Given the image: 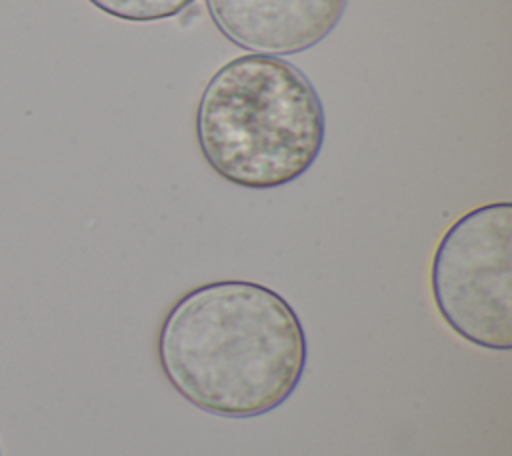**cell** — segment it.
<instances>
[{
	"mask_svg": "<svg viewBox=\"0 0 512 456\" xmlns=\"http://www.w3.org/2000/svg\"><path fill=\"white\" fill-rule=\"evenodd\" d=\"M348 0H206L218 32L250 54L294 56L318 46Z\"/></svg>",
	"mask_w": 512,
	"mask_h": 456,
	"instance_id": "277c9868",
	"label": "cell"
},
{
	"mask_svg": "<svg viewBox=\"0 0 512 456\" xmlns=\"http://www.w3.org/2000/svg\"><path fill=\"white\" fill-rule=\"evenodd\" d=\"M156 354L168 384L194 408L222 418H256L298 388L308 342L284 296L230 278L200 284L170 306Z\"/></svg>",
	"mask_w": 512,
	"mask_h": 456,
	"instance_id": "6da1fadb",
	"label": "cell"
},
{
	"mask_svg": "<svg viewBox=\"0 0 512 456\" xmlns=\"http://www.w3.org/2000/svg\"><path fill=\"white\" fill-rule=\"evenodd\" d=\"M100 12L126 22H156L182 14L196 0H88Z\"/></svg>",
	"mask_w": 512,
	"mask_h": 456,
	"instance_id": "5b68a950",
	"label": "cell"
},
{
	"mask_svg": "<svg viewBox=\"0 0 512 456\" xmlns=\"http://www.w3.org/2000/svg\"><path fill=\"white\" fill-rule=\"evenodd\" d=\"M440 318L466 342L512 350V204L462 214L442 234L430 266Z\"/></svg>",
	"mask_w": 512,
	"mask_h": 456,
	"instance_id": "3957f363",
	"label": "cell"
},
{
	"mask_svg": "<svg viewBox=\"0 0 512 456\" xmlns=\"http://www.w3.org/2000/svg\"><path fill=\"white\" fill-rule=\"evenodd\" d=\"M194 132L202 158L246 190L292 184L318 160L326 116L310 78L292 62L240 54L204 84Z\"/></svg>",
	"mask_w": 512,
	"mask_h": 456,
	"instance_id": "7a4b0ae2",
	"label": "cell"
}]
</instances>
